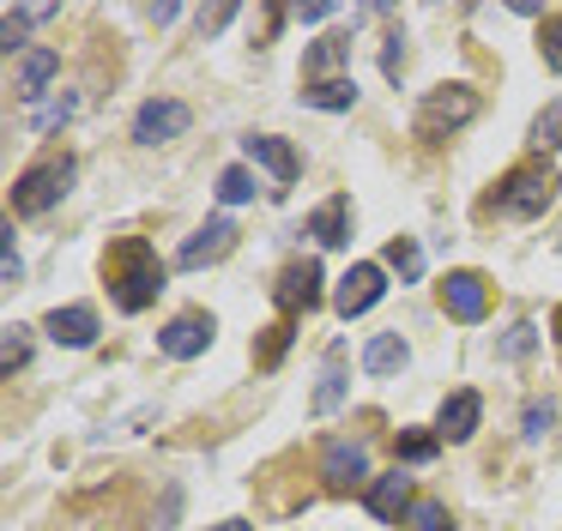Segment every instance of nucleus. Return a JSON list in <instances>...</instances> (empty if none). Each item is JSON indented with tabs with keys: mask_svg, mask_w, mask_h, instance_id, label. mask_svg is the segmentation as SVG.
I'll list each match as a JSON object with an SVG mask.
<instances>
[{
	"mask_svg": "<svg viewBox=\"0 0 562 531\" xmlns=\"http://www.w3.org/2000/svg\"><path fill=\"white\" fill-rule=\"evenodd\" d=\"M43 332L67 350H86V344H98V308H91V302H67V308H55L49 320H43Z\"/></svg>",
	"mask_w": 562,
	"mask_h": 531,
	"instance_id": "nucleus-10",
	"label": "nucleus"
},
{
	"mask_svg": "<svg viewBox=\"0 0 562 531\" xmlns=\"http://www.w3.org/2000/svg\"><path fill=\"white\" fill-rule=\"evenodd\" d=\"M557 169L550 163H526V169H514L508 181L496 188V212L502 217H544V205L557 200Z\"/></svg>",
	"mask_w": 562,
	"mask_h": 531,
	"instance_id": "nucleus-3",
	"label": "nucleus"
},
{
	"mask_svg": "<svg viewBox=\"0 0 562 531\" xmlns=\"http://www.w3.org/2000/svg\"><path fill=\"white\" fill-rule=\"evenodd\" d=\"M321 284H327V272H321L315 260H303V266H284V278H279V290H272V296H279L284 314H296V308L308 314L321 302Z\"/></svg>",
	"mask_w": 562,
	"mask_h": 531,
	"instance_id": "nucleus-13",
	"label": "nucleus"
},
{
	"mask_svg": "<svg viewBox=\"0 0 562 531\" xmlns=\"http://www.w3.org/2000/svg\"><path fill=\"white\" fill-rule=\"evenodd\" d=\"M212 332H218V326H212V314H176V320L158 332V350L170 362H194L200 350L212 344Z\"/></svg>",
	"mask_w": 562,
	"mask_h": 531,
	"instance_id": "nucleus-8",
	"label": "nucleus"
},
{
	"mask_svg": "<svg viewBox=\"0 0 562 531\" xmlns=\"http://www.w3.org/2000/svg\"><path fill=\"white\" fill-rule=\"evenodd\" d=\"M0 278H7V284H19V278H25V260H19V253H13V248L0 253Z\"/></svg>",
	"mask_w": 562,
	"mask_h": 531,
	"instance_id": "nucleus-37",
	"label": "nucleus"
},
{
	"mask_svg": "<svg viewBox=\"0 0 562 531\" xmlns=\"http://www.w3.org/2000/svg\"><path fill=\"white\" fill-rule=\"evenodd\" d=\"M405 531H453V519H448V507H441V501H412Z\"/></svg>",
	"mask_w": 562,
	"mask_h": 531,
	"instance_id": "nucleus-31",
	"label": "nucleus"
},
{
	"mask_svg": "<svg viewBox=\"0 0 562 531\" xmlns=\"http://www.w3.org/2000/svg\"><path fill=\"white\" fill-rule=\"evenodd\" d=\"M308 109H321V115H345V109H357V84L351 79H321L303 91Z\"/></svg>",
	"mask_w": 562,
	"mask_h": 531,
	"instance_id": "nucleus-21",
	"label": "nucleus"
},
{
	"mask_svg": "<svg viewBox=\"0 0 562 531\" xmlns=\"http://www.w3.org/2000/svg\"><path fill=\"white\" fill-rule=\"evenodd\" d=\"M526 145H532V151H557V145H562V97H557V103H550L544 115L532 121V133H526Z\"/></svg>",
	"mask_w": 562,
	"mask_h": 531,
	"instance_id": "nucleus-24",
	"label": "nucleus"
},
{
	"mask_svg": "<svg viewBox=\"0 0 562 531\" xmlns=\"http://www.w3.org/2000/svg\"><path fill=\"white\" fill-rule=\"evenodd\" d=\"M74 176H79L74 157H49V163L25 169V176L13 181V212H19V217H43V212H55V205H61L67 193H74Z\"/></svg>",
	"mask_w": 562,
	"mask_h": 531,
	"instance_id": "nucleus-2",
	"label": "nucleus"
},
{
	"mask_svg": "<svg viewBox=\"0 0 562 531\" xmlns=\"http://www.w3.org/2000/svg\"><path fill=\"white\" fill-rule=\"evenodd\" d=\"M206 531H255V526H243V519H224V526H206Z\"/></svg>",
	"mask_w": 562,
	"mask_h": 531,
	"instance_id": "nucleus-38",
	"label": "nucleus"
},
{
	"mask_svg": "<svg viewBox=\"0 0 562 531\" xmlns=\"http://www.w3.org/2000/svg\"><path fill=\"white\" fill-rule=\"evenodd\" d=\"M477 417H484V398H477L472 386H460V393L441 398L436 434H441V441H472V434H477Z\"/></svg>",
	"mask_w": 562,
	"mask_h": 531,
	"instance_id": "nucleus-12",
	"label": "nucleus"
},
{
	"mask_svg": "<svg viewBox=\"0 0 562 531\" xmlns=\"http://www.w3.org/2000/svg\"><path fill=\"white\" fill-rule=\"evenodd\" d=\"M74 115H79V97L67 91V97H55V103L31 109V127H43V133H49V127H67V121H74Z\"/></svg>",
	"mask_w": 562,
	"mask_h": 531,
	"instance_id": "nucleus-30",
	"label": "nucleus"
},
{
	"mask_svg": "<svg viewBox=\"0 0 562 531\" xmlns=\"http://www.w3.org/2000/svg\"><path fill=\"white\" fill-rule=\"evenodd\" d=\"M43 19H55V7H7V12H0V48H7V55L25 48V31H31V24H43Z\"/></svg>",
	"mask_w": 562,
	"mask_h": 531,
	"instance_id": "nucleus-22",
	"label": "nucleus"
},
{
	"mask_svg": "<svg viewBox=\"0 0 562 531\" xmlns=\"http://www.w3.org/2000/svg\"><path fill=\"white\" fill-rule=\"evenodd\" d=\"M387 266L400 272V284H417V278H424V248H417L412 236H393L387 241Z\"/></svg>",
	"mask_w": 562,
	"mask_h": 531,
	"instance_id": "nucleus-23",
	"label": "nucleus"
},
{
	"mask_svg": "<svg viewBox=\"0 0 562 531\" xmlns=\"http://www.w3.org/2000/svg\"><path fill=\"white\" fill-rule=\"evenodd\" d=\"M345 60H351V36H321V43L303 55V72H308V84H321L333 67H345Z\"/></svg>",
	"mask_w": 562,
	"mask_h": 531,
	"instance_id": "nucleus-20",
	"label": "nucleus"
},
{
	"mask_svg": "<svg viewBox=\"0 0 562 531\" xmlns=\"http://www.w3.org/2000/svg\"><path fill=\"white\" fill-rule=\"evenodd\" d=\"M369 513H375L381 526H393V519L412 513V477H405V471H387V477L369 483Z\"/></svg>",
	"mask_w": 562,
	"mask_h": 531,
	"instance_id": "nucleus-15",
	"label": "nucleus"
},
{
	"mask_svg": "<svg viewBox=\"0 0 562 531\" xmlns=\"http://www.w3.org/2000/svg\"><path fill=\"white\" fill-rule=\"evenodd\" d=\"M236 19V7H200V36H218Z\"/></svg>",
	"mask_w": 562,
	"mask_h": 531,
	"instance_id": "nucleus-34",
	"label": "nucleus"
},
{
	"mask_svg": "<svg viewBox=\"0 0 562 531\" xmlns=\"http://www.w3.org/2000/svg\"><path fill=\"white\" fill-rule=\"evenodd\" d=\"M296 19H303V24H327L333 7H327V0H308V7H296Z\"/></svg>",
	"mask_w": 562,
	"mask_h": 531,
	"instance_id": "nucleus-36",
	"label": "nucleus"
},
{
	"mask_svg": "<svg viewBox=\"0 0 562 531\" xmlns=\"http://www.w3.org/2000/svg\"><path fill=\"white\" fill-rule=\"evenodd\" d=\"M31 362V326H7V338H0V369L13 374Z\"/></svg>",
	"mask_w": 562,
	"mask_h": 531,
	"instance_id": "nucleus-29",
	"label": "nucleus"
},
{
	"mask_svg": "<svg viewBox=\"0 0 562 531\" xmlns=\"http://www.w3.org/2000/svg\"><path fill=\"white\" fill-rule=\"evenodd\" d=\"M345 405V344H327V357H321V386H315V410L327 417V410Z\"/></svg>",
	"mask_w": 562,
	"mask_h": 531,
	"instance_id": "nucleus-18",
	"label": "nucleus"
},
{
	"mask_svg": "<svg viewBox=\"0 0 562 531\" xmlns=\"http://www.w3.org/2000/svg\"><path fill=\"white\" fill-rule=\"evenodd\" d=\"M255 188H260V181L248 176L243 163H231V169L218 176V200H224V205H248V200H255Z\"/></svg>",
	"mask_w": 562,
	"mask_h": 531,
	"instance_id": "nucleus-28",
	"label": "nucleus"
},
{
	"mask_svg": "<svg viewBox=\"0 0 562 531\" xmlns=\"http://www.w3.org/2000/svg\"><path fill=\"white\" fill-rule=\"evenodd\" d=\"M538 55H544L550 72H562V12H550L544 31H538Z\"/></svg>",
	"mask_w": 562,
	"mask_h": 531,
	"instance_id": "nucleus-32",
	"label": "nucleus"
},
{
	"mask_svg": "<svg viewBox=\"0 0 562 531\" xmlns=\"http://www.w3.org/2000/svg\"><path fill=\"white\" fill-rule=\"evenodd\" d=\"M405 362H412V350H405L400 332H375L363 344V374H400Z\"/></svg>",
	"mask_w": 562,
	"mask_h": 531,
	"instance_id": "nucleus-17",
	"label": "nucleus"
},
{
	"mask_svg": "<svg viewBox=\"0 0 562 531\" xmlns=\"http://www.w3.org/2000/svg\"><path fill=\"white\" fill-rule=\"evenodd\" d=\"M532 350H538V326H532V320H514L508 338L496 344V357H502V362H526Z\"/></svg>",
	"mask_w": 562,
	"mask_h": 531,
	"instance_id": "nucleus-25",
	"label": "nucleus"
},
{
	"mask_svg": "<svg viewBox=\"0 0 562 531\" xmlns=\"http://www.w3.org/2000/svg\"><path fill=\"white\" fill-rule=\"evenodd\" d=\"M158 290H164L158 248H151L146 236H127L122 248L110 253V296H115V308L139 314V308H151V302H158Z\"/></svg>",
	"mask_w": 562,
	"mask_h": 531,
	"instance_id": "nucleus-1",
	"label": "nucleus"
},
{
	"mask_svg": "<svg viewBox=\"0 0 562 531\" xmlns=\"http://www.w3.org/2000/svg\"><path fill=\"white\" fill-rule=\"evenodd\" d=\"M381 296H387V272H381L375 260H363V266H351V272L339 278V290H333V308H339L345 320H357V314H369Z\"/></svg>",
	"mask_w": 562,
	"mask_h": 531,
	"instance_id": "nucleus-6",
	"label": "nucleus"
},
{
	"mask_svg": "<svg viewBox=\"0 0 562 531\" xmlns=\"http://www.w3.org/2000/svg\"><path fill=\"white\" fill-rule=\"evenodd\" d=\"M436 447H441V434H424V429H405L400 441H393V453H400L405 465H429V459H436Z\"/></svg>",
	"mask_w": 562,
	"mask_h": 531,
	"instance_id": "nucleus-27",
	"label": "nucleus"
},
{
	"mask_svg": "<svg viewBox=\"0 0 562 531\" xmlns=\"http://www.w3.org/2000/svg\"><path fill=\"white\" fill-rule=\"evenodd\" d=\"M550 429H557V405H550V398H526V410H520V434H526V441H544Z\"/></svg>",
	"mask_w": 562,
	"mask_h": 531,
	"instance_id": "nucleus-26",
	"label": "nucleus"
},
{
	"mask_svg": "<svg viewBox=\"0 0 562 531\" xmlns=\"http://www.w3.org/2000/svg\"><path fill=\"white\" fill-rule=\"evenodd\" d=\"M55 72H61V55H55V48H31V55L19 60V97H25V103H37L43 84H49Z\"/></svg>",
	"mask_w": 562,
	"mask_h": 531,
	"instance_id": "nucleus-19",
	"label": "nucleus"
},
{
	"mask_svg": "<svg viewBox=\"0 0 562 531\" xmlns=\"http://www.w3.org/2000/svg\"><path fill=\"white\" fill-rule=\"evenodd\" d=\"M176 513H182V489H176V483H170V489H164V513H158V531H170V526H176Z\"/></svg>",
	"mask_w": 562,
	"mask_h": 531,
	"instance_id": "nucleus-35",
	"label": "nucleus"
},
{
	"mask_svg": "<svg viewBox=\"0 0 562 531\" xmlns=\"http://www.w3.org/2000/svg\"><path fill=\"white\" fill-rule=\"evenodd\" d=\"M441 308H448L453 320L477 326L490 314V284L477 272H448V278H441Z\"/></svg>",
	"mask_w": 562,
	"mask_h": 531,
	"instance_id": "nucleus-9",
	"label": "nucleus"
},
{
	"mask_svg": "<svg viewBox=\"0 0 562 531\" xmlns=\"http://www.w3.org/2000/svg\"><path fill=\"white\" fill-rule=\"evenodd\" d=\"M243 151H248V163L272 169V181H284V188H291L296 169H303V157H296V151H291V139H279V133H248Z\"/></svg>",
	"mask_w": 562,
	"mask_h": 531,
	"instance_id": "nucleus-11",
	"label": "nucleus"
},
{
	"mask_svg": "<svg viewBox=\"0 0 562 531\" xmlns=\"http://www.w3.org/2000/svg\"><path fill=\"white\" fill-rule=\"evenodd\" d=\"M381 72H387V79H400V72H405V36L400 31L387 36V48H381Z\"/></svg>",
	"mask_w": 562,
	"mask_h": 531,
	"instance_id": "nucleus-33",
	"label": "nucleus"
},
{
	"mask_svg": "<svg viewBox=\"0 0 562 531\" xmlns=\"http://www.w3.org/2000/svg\"><path fill=\"white\" fill-rule=\"evenodd\" d=\"M308 236H315L321 248H345V241H351V200L339 193V200L321 205V212L308 217Z\"/></svg>",
	"mask_w": 562,
	"mask_h": 531,
	"instance_id": "nucleus-16",
	"label": "nucleus"
},
{
	"mask_svg": "<svg viewBox=\"0 0 562 531\" xmlns=\"http://www.w3.org/2000/svg\"><path fill=\"white\" fill-rule=\"evenodd\" d=\"M231 248H236V224L231 217H206V224L176 248V266H182V272H200V266H218Z\"/></svg>",
	"mask_w": 562,
	"mask_h": 531,
	"instance_id": "nucleus-7",
	"label": "nucleus"
},
{
	"mask_svg": "<svg viewBox=\"0 0 562 531\" xmlns=\"http://www.w3.org/2000/svg\"><path fill=\"white\" fill-rule=\"evenodd\" d=\"M188 121H194L188 103H176V97H151V103H139V115H134V139L139 145H170V139L188 133Z\"/></svg>",
	"mask_w": 562,
	"mask_h": 531,
	"instance_id": "nucleus-5",
	"label": "nucleus"
},
{
	"mask_svg": "<svg viewBox=\"0 0 562 531\" xmlns=\"http://www.w3.org/2000/svg\"><path fill=\"white\" fill-rule=\"evenodd\" d=\"M321 477H327V489H357V483L369 477V453L357 441H327V453H321Z\"/></svg>",
	"mask_w": 562,
	"mask_h": 531,
	"instance_id": "nucleus-14",
	"label": "nucleus"
},
{
	"mask_svg": "<svg viewBox=\"0 0 562 531\" xmlns=\"http://www.w3.org/2000/svg\"><path fill=\"white\" fill-rule=\"evenodd\" d=\"M472 115H477L472 84H441V91H429L424 103H417V133H424V139H448V133H460Z\"/></svg>",
	"mask_w": 562,
	"mask_h": 531,
	"instance_id": "nucleus-4",
	"label": "nucleus"
}]
</instances>
